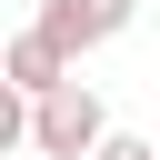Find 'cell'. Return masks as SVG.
<instances>
[{
    "mask_svg": "<svg viewBox=\"0 0 160 160\" xmlns=\"http://www.w3.org/2000/svg\"><path fill=\"white\" fill-rule=\"evenodd\" d=\"M20 140H30V100H20V90H10V80H0V160H10V150H20Z\"/></svg>",
    "mask_w": 160,
    "mask_h": 160,
    "instance_id": "277c9868",
    "label": "cell"
},
{
    "mask_svg": "<svg viewBox=\"0 0 160 160\" xmlns=\"http://www.w3.org/2000/svg\"><path fill=\"white\" fill-rule=\"evenodd\" d=\"M130 20H140V0H40V20H30V30H40V40H50L70 70H80V50L120 40Z\"/></svg>",
    "mask_w": 160,
    "mask_h": 160,
    "instance_id": "7a4b0ae2",
    "label": "cell"
},
{
    "mask_svg": "<svg viewBox=\"0 0 160 160\" xmlns=\"http://www.w3.org/2000/svg\"><path fill=\"white\" fill-rule=\"evenodd\" d=\"M100 130H110V100H100L80 70H70L60 90H40V100H30V150H40V160H90V140H100Z\"/></svg>",
    "mask_w": 160,
    "mask_h": 160,
    "instance_id": "6da1fadb",
    "label": "cell"
},
{
    "mask_svg": "<svg viewBox=\"0 0 160 160\" xmlns=\"http://www.w3.org/2000/svg\"><path fill=\"white\" fill-rule=\"evenodd\" d=\"M0 80H10L20 100H40V90H60V80H70V60H60L40 30H20V40H0Z\"/></svg>",
    "mask_w": 160,
    "mask_h": 160,
    "instance_id": "3957f363",
    "label": "cell"
},
{
    "mask_svg": "<svg viewBox=\"0 0 160 160\" xmlns=\"http://www.w3.org/2000/svg\"><path fill=\"white\" fill-rule=\"evenodd\" d=\"M150 150H160V140H150Z\"/></svg>",
    "mask_w": 160,
    "mask_h": 160,
    "instance_id": "8992f818",
    "label": "cell"
},
{
    "mask_svg": "<svg viewBox=\"0 0 160 160\" xmlns=\"http://www.w3.org/2000/svg\"><path fill=\"white\" fill-rule=\"evenodd\" d=\"M90 160H160V150H150L140 130H100V140H90Z\"/></svg>",
    "mask_w": 160,
    "mask_h": 160,
    "instance_id": "5b68a950",
    "label": "cell"
}]
</instances>
